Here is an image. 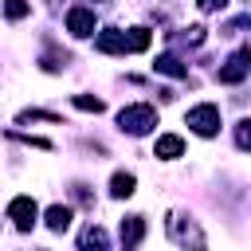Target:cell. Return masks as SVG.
<instances>
[{
  "instance_id": "obj_5",
  "label": "cell",
  "mask_w": 251,
  "mask_h": 251,
  "mask_svg": "<svg viewBox=\"0 0 251 251\" xmlns=\"http://www.w3.org/2000/svg\"><path fill=\"white\" fill-rule=\"evenodd\" d=\"M247 71H251V51H247V47H239V51L227 59V67H220V71H216V78H220V82H243V78H247Z\"/></svg>"
},
{
  "instance_id": "obj_6",
  "label": "cell",
  "mask_w": 251,
  "mask_h": 251,
  "mask_svg": "<svg viewBox=\"0 0 251 251\" xmlns=\"http://www.w3.org/2000/svg\"><path fill=\"white\" fill-rule=\"evenodd\" d=\"M67 31L78 35V39L94 35V12H90V8H71V12H67Z\"/></svg>"
},
{
  "instance_id": "obj_7",
  "label": "cell",
  "mask_w": 251,
  "mask_h": 251,
  "mask_svg": "<svg viewBox=\"0 0 251 251\" xmlns=\"http://www.w3.org/2000/svg\"><path fill=\"white\" fill-rule=\"evenodd\" d=\"M78 251H110V235H106V227L86 224L82 235H78Z\"/></svg>"
},
{
  "instance_id": "obj_3",
  "label": "cell",
  "mask_w": 251,
  "mask_h": 251,
  "mask_svg": "<svg viewBox=\"0 0 251 251\" xmlns=\"http://www.w3.org/2000/svg\"><path fill=\"white\" fill-rule=\"evenodd\" d=\"M184 122L192 126V133H200V137H212V133L220 129V110H216L212 102H200V106H192V110L184 114Z\"/></svg>"
},
{
  "instance_id": "obj_1",
  "label": "cell",
  "mask_w": 251,
  "mask_h": 251,
  "mask_svg": "<svg viewBox=\"0 0 251 251\" xmlns=\"http://www.w3.org/2000/svg\"><path fill=\"white\" fill-rule=\"evenodd\" d=\"M169 239L180 247V251H204L208 247V239H204V231H200V224L196 220H188L184 212H169Z\"/></svg>"
},
{
  "instance_id": "obj_15",
  "label": "cell",
  "mask_w": 251,
  "mask_h": 251,
  "mask_svg": "<svg viewBox=\"0 0 251 251\" xmlns=\"http://www.w3.org/2000/svg\"><path fill=\"white\" fill-rule=\"evenodd\" d=\"M27 12H31L27 0H4V16H8V20H24Z\"/></svg>"
},
{
  "instance_id": "obj_13",
  "label": "cell",
  "mask_w": 251,
  "mask_h": 251,
  "mask_svg": "<svg viewBox=\"0 0 251 251\" xmlns=\"http://www.w3.org/2000/svg\"><path fill=\"white\" fill-rule=\"evenodd\" d=\"M47 227L51 231H67L71 227V208L67 204H51L47 208Z\"/></svg>"
},
{
  "instance_id": "obj_12",
  "label": "cell",
  "mask_w": 251,
  "mask_h": 251,
  "mask_svg": "<svg viewBox=\"0 0 251 251\" xmlns=\"http://www.w3.org/2000/svg\"><path fill=\"white\" fill-rule=\"evenodd\" d=\"M153 67H157L161 75H169V78H188V67H184V63L176 59V55H161V59H157Z\"/></svg>"
},
{
  "instance_id": "obj_4",
  "label": "cell",
  "mask_w": 251,
  "mask_h": 251,
  "mask_svg": "<svg viewBox=\"0 0 251 251\" xmlns=\"http://www.w3.org/2000/svg\"><path fill=\"white\" fill-rule=\"evenodd\" d=\"M8 216H12V224H16L20 231H31V227H35V216H39V204H35L31 196H16V200L8 204Z\"/></svg>"
},
{
  "instance_id": "obj_19",
  "label": "cell",
  "mask_w": 251,
  "mask_h": 251,
  "mask_svg": "<svg viewBox=\"0 0 251 251\" xmlns=\"http://www.w3.org/2000/svg\"><path fill=\"white\" fill-rule=\"evenodd\" d=\"M227 0H200V12H220Z\"/></svg>"
},
{
  "instance_id": "obj_18",
  "label": "cell",
  "mask_w": 251,
  "mask_h": 251,
  "mask_svg": "<svg viewBox=\"0 0 251 251\" xmlns=\"http://www.w3.org/2000/svg\"><path fill=\"white\" fill-rule=\"evenodd\" d=\"M235 145H239V149H251V118L235 126Z\"/></svg>"
},
{
  "instance_id": "obj_8",
  "label": "cell",
  "mask_w": 251,
  "mask_h": 251,
  "mask_svg": "<svg viewBox=\"0 0 251 251\" xmlns=\"http://www.w3.org/2000/svg\"><path fill=\"white\" fill-rule=\"evenodd\" d=\"M94 47H98L102 55H126V31H118V27H106V31H98Z\"/></svg>"
},
{
  "instance_id": "obj_9",
  "label": "cell",
  "mask_w": 251,
  "mask_h": 251,
  "mask_svg": "<svg viewBox=\"0 0 251 251\" xmlns=\"http://www.w3.org/2000/svg\"><path fill=\"white\" fill-rule=\"evenodd\" d=\"M141 235H145V220H141V216H126V220H122V243H126V247H137Z\"/></svg>"
},
{
  "instance_id": "obj_16",
  "label": "cell",
  "mask_w": 251,
  "mask_h": 251,
  "mask_svg": "<svg viewBox=\"0 0 251 251\" xmlns=\"http://www.w3.org/2000/svg\"><path fill=\"white\" fill-rule=\"evenodd\" d=\"M75 106L86 114H102V98H94V94H75Z\"/></svg>"
},
{
  "instance_id": "obj_14",
  "label": "cell",
  "mask_w": 251,
  "mask_h": 251,
  "mask_svg": "<svg viewBox=\"0 0 251 251\" xmlns=\"http://www.w3.org/2000/svg\"><path fill=\"white\" fill-rule=\"evenodd\" d=\"M149 27H129V35H126V51H145L149 47Z\"/></svg>"
},
{
  "instance_id": "obj_10",
  "label": "cell",
  "mask_w": 251,
  "mask_h": 251,
  "mask_svg": "<svg viewBox=\"0 0 251 251\" xmlns=\"http://www.w3.org/2000/svg\"><path fill=\"white\" fill-rule=\"evenodd\" d=\"M157 157H165V161H173V157H180L184 153V141L176 137V133H165V137H157V149H153Z\"/></svg>"
},
{
  "instance_id": "obj_17",
  "label": "cell",
  "mask_w": 251,
  "mask_h": 251,
  "mask_svg": "<svg viewBox=\"0 0 251 251\" xmlns=\"http://www.w3.org/2000/svg\"><path fill=\"white\" fill-rule=\"evenodd\" d=\"M16 122H20V126H24V122H59V114H47V110H24Z\"/></svg>"
},
{
  "instance_id": "obj_2",
  "label": "cell",
  "mask_w": 251,
  "mask_h": 251,
  "mask_svg": "<svg viewBox=\"0 0 251 251\" xmlns=\"http://www.w3.org/2000/svg\"><path fill=\"white\" fill-rule=\"evenodd\" d=\"M157 126V110L149 106V102H137V106H126V110H118V129L122 133H133V137H141V133H149Z\"/></svg>"
},
{
  "instance_id": "obj_11",
  "label": "cell",
  "mask_w": 251,
  "mask_h": 251,
  "mask_svg": "<svg viewBox=\"0 0 251 251\" xmlns=\"http://www.w3.org/2000/svg\"><path fill=\"white\" fill-rule=\"evenodd\" d=\"M133 184H137L133 173H114V176H110V196H118V200L133 196Z\"/></svg>"
}]
</instances>
